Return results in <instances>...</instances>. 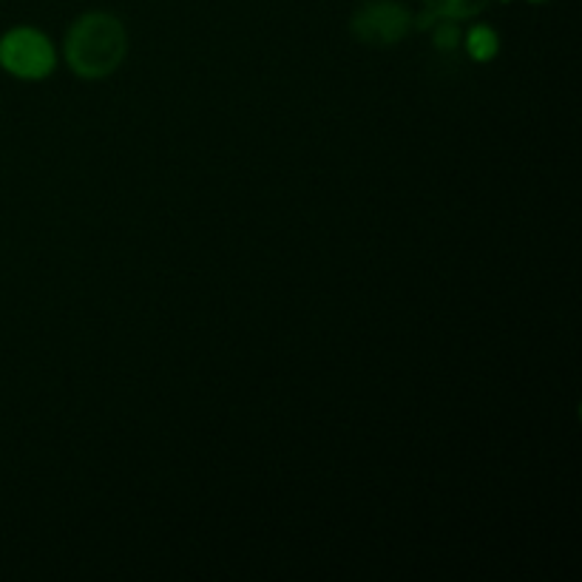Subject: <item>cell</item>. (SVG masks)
<instances>
[{
    "label": "cell",
    "mask_w": 582,
    "mask_h": 582,
    "mask_svg": "<svg viewBox=\"0 0 582 582\" xmlns=\"http://www.w3.org/2000/svg\"><path fill=\"white\" fill-rule=\"evenodd\" d=\"M0 66L20 80H43L54 69V46L38 29H12L0 40Z\"/></svg>",
    "instance_id": "2"
},
{
    "label": "cell",
    "mask_w": 582,
    "mask_h": 582,
    "mask_svg": "<svg viewBox=\"0 0 582 582\" xmlns=\"http://www.w3.org/2000/svg\"><path fill=\"white\" fill-rule=\"evenodd\" d=\"M413 29V18L393 0H373L355 12L353 34L370 46H393Z\"/></svg>",
    "instance_id": "3"
},
{
    "label": "cell",
    "mask_w": 582,
    "mask_h": 582,
    "mask_svg": "<svg viewBox=\"0 0 582 582\" xmlns=\"http://www.w3.org/2000/svg\"><path fill=\"white\" fill-rule=\"evenodd\" d=\"M125 54L128 34L114 14H83L66 38V63L83 80H103L114 74L123 66Z\"/></svg>",
    "instance_id": "1"
},
{
    "label": "cell",
    "mask_w": 582,
    "mask_h": 582,
    "mask_svg": "<svg viewBox=\"0 0 582 582\" xmlns=\"http://www.w3.org/2000/svg\"><path fill=\"white\" fill-rule=\"evenodd\" d=\"M498 43H495V32L491 29H475L469 34V52L478 60H489L495 54Z\"/></svg>",
    "instance_id": "4"
}]
</instances>
